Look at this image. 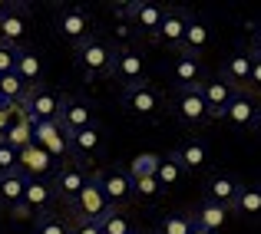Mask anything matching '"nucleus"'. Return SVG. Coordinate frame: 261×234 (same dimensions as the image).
<instances>
[{"label": "nucleus", "mask_w": 261, "mask_h": 234, "mask_svg": "<svg viewBox=\"0 0 261 234\" xmlns=\"http://www.w3.org/2000/svg\"><path fill=\"white\" fill-rule=\"evenodd\" d=\"M53 168H57V162H53L50 152H43L40 145L20 149V171H23L27 178H46Z\"/></svg>", "instance_id": "5701e85b"}, {"label": "nucleus", "mask_w": 261, "mask_h": 234, "mask_svg": "<svg viewBox=\"0 0 261 234\" xmlns=\"http://www.w3.org/2000/svg\"><path fill=\"white\" fill-rule=\"evenodd\" d=\"M27 96V86L20 82L17 73H7L0 76V106H20Z\"/></svg>", "instance_id": "c85d7f7f"}, {"label": "nucleus", "mask_w": 261, "mask_h": 234, "mask_svg": "<svg viewBox=\"0 0 261 234\" xmlns=\"http://www.w3.org/2000/svg\"><path fill=\"white\" fill-rule=\"evenodd\" d=\"M10 171H20V152L0 139V175H10Z\"/></svg>", "instance_id": "c9c22d12"}, {"label": "nucleus", "mask_w": 261, "mask_h": 234, "mask_svg": "<svg viewBox=\"0 0 261 234\" xmlns=\"http://www.w3.org/2000/svg\"><path fill=\"white\" fill-rule=\"evenodd\" d=\"M251 129H255V135H261V106H258V115H255V126Z\"/></svg>", "instance_id": "79ce46f5"}, {"label": "nucleus", "mask_w": 261, "mask_h": 234, "mask_svg": "<svg viewBox=\"0 0 261 234\" xmlns=\"http://www.w3.org/2000/svg\"><path fill=\"white\" fill-rule=\"evenodd\" d=\"M4 142H10L17 152H20V149H27V145H33V122L20 112L17 119H13V126L4 132Z\"/></svg>", "instance_id": "cd10ccee"}, {"label": "nucleus", "mask_w": 261, "mask_h": 234, "mask_svg": "<svg viewBox=\"0 0 261 234\" xmlns=\"http://www.w3.org/2000/svg\"><path fill=\"white\" fill-rule=\"evenodd\" d=\"M70 234H102L96 221H70Z\"/></svg>", "instance_id": "ea45409f"}, {"label": "nucleus", "mask_w": 261, "mask_h": 234, "mask_svg": "<svg viewBox=\"0 0 261 234\" xmlns=\"http://www.w3.org/2000/svg\"><path fill=\"white\" fill-rule=\"evenodd\" d=\"M255 56V53H251ZM248 89L255 96H261V56H255V63H251V79H248Z\"/></svg>", "instance_id": "58836bf2"}, {"label": "nucleus", "mask_w": 261, "mask_h": 234, "mask_svg": "<svg viewBox=\"0 0 261 234\" xmlns=\"http://www.w3.org/2000/svg\"><path fill=\"white\" fill-rule=\"evenodd\" d=\"M86 182H89V171L80 162H70V165H63V168L53 171V195H57V201H63V204L73 208L76 198H80V191L86 188Z\"/></svg>", "instance_id": "6e6552de"}, {"label": "nucleus", "mask_w": 261, "mask_h": 234, "mask_svg": "<svg viewBox=\"0 0 261 234\" xmlns=\"http://www.w3.org/2000/svg\"><path fill=\"white\" fill-rule=\"evenodd\" d=\"M20 112H23L20 106H0V139H4V132L13 126V119H17Z\"/></svg>", "instance_id": "4c0bfd02"}, {"label": "nucleus", "mask_w": 261, "mask_h": 234, "mask_svg": "<svg viewBox=\"0 0 261 234\" xmlns=\"http://www.w3.org/2000/svg\"><path fill=\"white\" fill-rule=\"evenodd\" d=\"M57 33L76 50L80 43H86L93 37V17H89L83 7H63L57 13Z\"/></svg>", "instance_id": "423d86ee"}, {"label": "nucleus", "mask_w": 261, "mask_h": 234, "mask_svg": "<svg viewBox=\"0 0 261 234\" xmlns=\"http://www.w3.org/2000/svg\"><path fill=\"white\" fill-rule=\"evenodd\" d=\"M185 23H189V10H182V7H166V10H162L159 33H155V43H166L169 50H182Z\"/></svg>", "instance_id": "4468645a"}, {"label": "nucleus", "mask_w": 261, "mask_h": 234, "mask_svg": "<svg viewBox=\"0 0 261 234\" xmlns=\"http://www.w3.org/2000/svg\"><path fill=\"white\" fill-rule=\"evenodd\" d=\"M162 195V185L155 178H133V198H142V201H155Z\"/></svg>", "instance_id": "f704fd0d"}, {"label": "nucleus", "mask_w": 261, "mask_h": 234, "mask_svg": "<svg viewBox=\"0 0 261 234\" xmlns=\"http://www.w3.org/2000/svg\"><path fill=\"white\" fill-rule=\"evenodd\" d=\"M238 191H242V182H238L235 175H228V171H212L208 178H205V198L208 201H218V204H235Z\"/></svg>", "instance_id": "a211bd4d"}, {"label": "nucleus", "mask_w": 261, "mask_h": 234, "mask_svg": "<svg viewBox=\"0 0 261 234\" xmlns=\"http://www.w3.org/2000/svg\"><path fill=\"white\" fill-rule=\"evenodd\" d=\"M133 228H136V224L129 221V215H126L122 208H113V211H109V215L99 221V231H102V234H133Z\"/></svg>", "instance_id": "2f4dec72"}, {"label": "nucleus", "mask_w": 261, "mask_h": 234, "mask_svg": "<svg viewBox=\"0 0 261 234\" xmlns=\"http://www.w3.org/2000/svg\"><path fill=\"white\" fill-rule=\"evenodd\" d=\"M212 46V26L205 23L198 13H189V23H185V37H182V50L185 56H195L202 60V53Z\"/></svg>", "instance_id": "dca6fc26"}, {"label": "nucleus", "mask_w": 261, "mask_h": 234, "mask_svg": "<svg viewBox=\"0 0 261 234\" xmlns=\"http://www.w3.org/2000/svg\"><path fill=\"white\" fill-rule=\"evenodd\" d=\"M23 188H27V175H23V171L0 175V204L10 208V211H17L20 201H23Z\"/></svg>", "instance_id": "bb28decb"}, {"label": "nucleus", "mask_w": 261, "mask_h": 234, "mask_svg": "<svg viewBox=\"0 0 261 234\" xmlns=\"http://www.w3.org/2000/svg\"><path fill=\"white\" fill-rule=\"evenodd\" d=\"M189 218H192V224H195V228L218 234V231L228 228V221H231V208H228V204H218V201H208V198H202V201L192 208V215H189Z\"/></svg>", "instance_id": "ddd939ff"}, {"label": "nucleus", "mask_w": 261, "mask_h": 234, "mask_svg": "<svg viewBox=\"0 0 261 234\" xmlns=\"http://www.w3.org/2000/svg\"><path fill=\"white\" fill-rule=\"evenodd\" d=\"M251 53H255V56H261V23L251 26Z\"/></svg>", "instance_id": "a19ab883"}, {"label": "nucleus", "mask_w": 261, "mask_h": 234, "mask_svg": "<svg viewBox=\"0 0 261 234\" xmlns=\"http://www.w3.org/2000/svg\"><path fill=\"white\" fill-rule=\"evenodd\" d=\"M96 112H93V102L86 96H63V106H60V126H63L66 135L80 132V129L93 126Z\"/></svg>", "instance_id": "9b49d317"}, {"label": "nucleus", "mask_w": 261, "mask_h": 234, "mask_svg": "<svg viewBox=\"0 0 261 234\" xmlns=\"http://www.w3.org/2000/svg\"><path fill=\"white\" fill-rule=\"evenodd\" d=\"M60 106H63V96L57 93V89H46L43 82L33 89H27L23 102H20V109H23V115L30 122H50V119H60Z\"/></svg>", "instance_id": "7ed1b4c3"}, {"label": "nucleus", "mask_w": 261, "mask_h": 234, "mask_svg": "<svg viewBox=\"0 0 261 234\" xmlns=\"http://www.w3.org/2000/svg\"><path fill=\"white\" fill-rule=\"evenodd\" d=\"M235 93H242V89H235L222 76H212V79L202 82V99H205V106H208L212 119H222V112L228 109V102L235 99Z\"/></svg>", "instance_id": "f3484780"}, {"label": "nucleus", "mask_w": 261, "mask_h": 234, "mask_svg": "<svg viewBox=\"0 0 261 234\" xmlns=\"http://www.w3.org/2000/svg\"><path fill=\"white\" fill-rule=\"evenodd\" d=\"M172 155H175V162L182 165V171H205V168H208V162H212V152H208V145H205L202 139L182 142Z\"/></svg>", "instance_id": "4be33fe9"}, {"label": "nucleus", "mask_w": 261, "mask_h": 234, "mask_svg": "<svg viewBox=\"0 0 261 234\" xmlns=\"http://www.w3.org/2000/svg\"><path fill=\"white\" fill-rule=\"evenodd\" d=\"M13 66H17V50L7 46V43H0V76L13 73Z\"/></svg>", "instance_id": "e433bc0d"}, {"label": "nucleus", "mask_w": 261, "mask_h": 234, "mask_svg": "<svg viewBox=\"0 0 261 234\" xmlns=\"http://www.w3.org/2000/svg\"><path fill=\"white\" fill-rule=\"evenodd\" d=\"M133 234H149V231H142V228H133Z\"/></svg>", "instance_id": "a18cd8bd"}, {"label": "nucleus", "mask_w": 261, "mask_h": 234, "mask_svg": "<svg viewBox=\"0 0 261 234\" xmlns=\"http://www.w3.org/2000/svg\"><path fill=\"white\" fill-rule=\"evenodd\" d=\"M192 234H212V231H202V228H195V224H192Z\"/></svg>", "instance_id": "c03bdc74"}, {"label": "nucleus", "mask_w": 261, "mask_h": 234, "mask_svg": "<svg viewBox=\"0 0 261 234\" xmlns=\"http://www.w3.org/2000/svg\"><path fill=\"white\" fill-rule=\"evenodd\" d=\"M33 234H70V221L60 215H40L33 218Z\"/></svg>", "instance_id": "473e14b6"}, {"label": "nucleus", "mask_w": 261, "mask_h": 234, "mask_svg": "<svg viewBox=\"0 0 261 234\" xmlns=\"http://www.w3.org/2000/svg\"><path fill=\"white\" fill-rule=\"evenodd\" d=\"M70 211H73V221H96V224H99L102 218L113 211V204L106 201V195H102V188H99V182H96V175H89L86 188L80 191L76 204H73Z\"/></svg>", "instance_id": "39448f33"}, {"label": "nucleus", "mask_w": 261, "mask_h": 234, "mask_svg": "<svg viewBox=\"0 0 261 234\" xmlns=\"http://www.w3.org/2000/svg\"><path fill=\"white\" fill-rule=\"evenodd\" d=\"M113 56H116V46L102 37H89L86 43L76 46V66L86 79L113 76Z\"/></svg>", "instance_id": "f257e3e1"}, {"label": "nucleus", "mask_w": 261, "mask_h": 234, "mask_svg": "<svg viewBox=\"0 0 261 234\" xmlns=\"http://www.w3.org/2000/svg\"><path fill=\"white\" fill-rule=\"evenodd\" d=\"M231 215L248 218V221H258V218H261V185H242L235 204H231Z\"/></svg>", "instance_id": "a878e982"}, {"label": "nucleus", "mask_w": 261, "mask_h": 234, "mask_svg": "<svg viewBox=\"0 0 261 234\" xmlns=\"http://www.w3.org/2000/svg\"><path fill=\"white\" fill-rule=\"evenodd\" d=\"M251 63H255V56H251V50H238V53H228V56L222 60V79L231 82L235 89L248 86L251 79Z\"/></svg>", "instance_id": "412c9836"}, {"label": "nucleus", "mask_w": 261, "mask_h": 234, "mask_svg": "<svg viewBox=\"0 0 261 234\" xmlns=\"http://www.w3.org/2000/svg\"><path fill=\"white\" fill-rule=\"evenodd\" d=\"M182 175H185V171H182V165L175 162V155H166V158L159 162L155 182H159V185H162V191H166V188H175V185L182 182Z\"/></svg>", "instance_id": "7c9ffc66"}, {"label": "nucleus", "mask_w": 261, "mask_h": 234, "mask_svg": "<svg viewBox=\"0 0 261 234\" xmlns=\"http://www.w3.org/2000/svg\"><path fill=\"white\" fill-rule=\"evenodd\" d=\"M96 182H99L102 195L113 208H126L133 201V175L126 168H106V171H96Z\"/></svg>", "instance_id": "1a4fd4ad"}, {"label": "nucleus", "mask_w": 261, "mask_h": 234, "mask_svg": "<svg viewBox=\"0 0 261 234\" xmlns=\"http://www.w3.org/2000/svg\"><path fill=\"white\" fill-rule=\"evenodd\" d=\"M169 76H172L175 89H202V82H205V76H202V60L178 53L175 63H172V70H169Z\"/></svg>", "instance_id": "aec40b11"}, {"label": "nucleus", "mask_w": 261, "mask_h": 234, "mask_svg": "<svg viewBox=\"0 0 261 234\" xmlns=\"http://www.w3.org/2000/svg\"><path fill=\"white\" fill-rule=\"evenodd\" d=\"M162 106H166V102H162V93L152 82H139V86L122 89V109H126L129 115H136V119H142V122L159 119Z\"/></svg>", "instance_id": "f03ea898"}, {"label": "nucleus", "mask_w": 261, "mask_h": 234, "mask_svg": "<svg viewBox=\"0 0 261 234\" xmlns=\"http://www.w3.org/2000/svg\"><path fill=\"white\" fill-rule=\"evenodd\" d=\"M13 73L20 76V82H23L27 89L40 86V79H43V60H40V53L33 50H17V66H13Z\"/></svg>", "instance_id": "b1692460"}, {"label": "nucleus", "mask_w": 261, "mask_h": 234, "mask_svg": "<svg viewBox=\"0 0 261 234\" xmlns=\"http://www.w3.org/2000/svg\"><path fill=\"white\" fill-rule=\"evenodd\" d=\"M155 234H192V218L189 215H166L159 221Z\"/></svg>", "instance_id": "72a5a7b5"}, {"label": "nucleus", "mask_w": 261, "mask_h": 234, "mask_svg": "<svg viewBox=\"0 0 261 234\" xmlns=\"http://www.w3.org/2000/svg\"><path fill=\"white\" fill-rule=\"evenodd\" d=\"M162 10H166V7L152 4V0H133V4H126V10H122V13L129 17V23H133L142 37L155 40L159 23H162Z\"/></svg>", "instance_id": "f8f14e48"}, {"label": "nucleus", "mask_w": 261, "mask_h": 234, "mask_svg": "<svg viewBox=\"0 0 261 234\" xmlns=\"http://www.w3.org/2000/svg\"><path fill=\"white\" fill-rule=\"evenodd\" d=\"M169 109L182 126H208L212 122V112L202 99V89H175Z\"/></svg>", "instance_id": "20e7f679"}, {"label": "nucleus", "mask_w": 261, "mask_h": 234, "mask_svg": "<svg viewBox=\"0 0 261 234\" xmlns=\"http://www.w3.org/2000/svg\"><path fill=\"white\" fill-rule=\"evenodd\" d=\"M99 149H102V129L96 122L70 135V155H76V158H93Z\"/></svg>", "instance_id": "393cba45"}, {"label": "nucleus", "mask_w": 261, "mask_h": 234, "mask_svg": "<svg viewBox=\"0 0 261 234\" xmlns=\"http://www.w3.org/2000/svg\"><path fill=\"white\" fill-rule=\"evenodd\" d=\"M258 115V102L251 93H235V99L228 102V109L222 112V119L228 122L231 129H251Z\"/></svg>", "instance_id": "6ab92c4d"}, {"label": "nucleus", "mask_w": 261, "mask_h": 234, "mask_svg": "<svg viewBox=\"0 0 261 234\" xmlns=\"http://www.w3.org/2000/svg\"><path fill=\"white\" fill-rule=\"evenodd\" d=\"M10 7H13V4H7V0H0V17H4V13L10 10Z\"/></svg>", "instance_id": "37998d69"}, {"label": "nucleus", "mask_w": 261, "mask_h": 234, "mask_svg": "<svg viewBox=\"0 0 261 234\" xmlns=\"http://www.w3.org/2000/svg\"><path fill=\"white\" fill-rule=\"evenodd\" d=\"M57 201V195H53V182H46V178H27V188H23V201H20V208L13 211V215H50V204Z\"/></svg>", "instance_id": "9d476101"}, {"label": "nucleus", "mask_w": 261, "mask_h": 234, "mask_svg": "<svg viewBox=\"0 0 261 234\" xmlns=\"http://www.w3.org/2000/svg\"><path fill=\"white\" fill-rule=\"evenodd\" d=\"M30 33V20H27V10L20 4H13L10 10L0 17V43L13 46V50H23V40Z\"/></svg>", "instance_id": "2eb2a0df"}, {"label": "nucleus", "mask_w": 261, "mask_h": 234, "mask_svg": "<svg viewBox=\"0 0 261 234\" xmlns=\"http://www.w3.org/2000/svg\"><path fill=\"white\" fill-rule=\"evenodd\" d=\"M113 79L119 82L122 89L146 82V60H142V53L136 50V46H116V56H113Z\"/></svg>", "instance_id": "0eeeda50"}, {"label": "nucleus", "mask_w": 261, "mask_h": 234, "mask_svg": "<svg viewBox=\"0 0 261 234\" xmlns=\"http://www.w3.org/2000/svg\"><path fill=\"white\" fill-rule=\"evenodd\" d=\"M159 162H162V155H155V152H139L133 162L126 165V171H129L133 178H155Z\"/></svg>", "instance_id": "c756f323"}]
</instances>
